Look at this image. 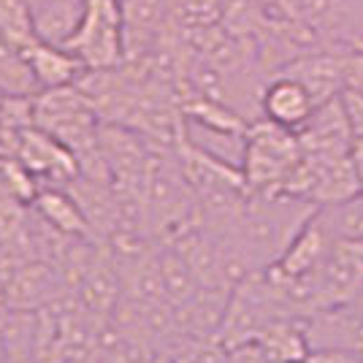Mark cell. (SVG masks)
Masks as SVG:
<instances>
[{
	"label": "cell",
	"mask_w": 363,
	"mask_h": 363,
	"mask_svg": "<svg viewBox=\"0 0 363 363\" xmlns=\"http://www.w3.org/2000/svg\"><path fill=\"white\" fill-rule=\"evenodd\" d=\"M318 209V203L301 196L255 193L247 196L233 225L225 233L214 236L225 239L236 250L250 274L269 272L282 260L293 239L301 233V228L315 217Z\"/></svg>",
	"instance_id": "1"
},
{
	"label": "cell",
	"mask_w": 363,
	"mask_h": 363,
	"mask_svg": "<svg viewBox=\"0 0 363 363\" xmlns=\"http://www.w3.org/2000/svg\"><path fill=\"white\" fill-rule=\"evenodd\" d=\"M35 125L55 136L79 157V166L90 168L104 163L101 130L104 117L79 84L41 90L35 95Z\"/></svg>",
	"instance_id": "2"
},
{
	"label": "cell",
	"mask_w": 363,
	"mask_h": 363,
	"mask_svg": "<svg viewBox=\"0 0 363 363\" xmlns=\"http://www.w3.org/2000/svg\"><path fill=\"white\" fill-rule=\"evenodd\" d=\"M301 163L298 133L279 128L269 120L250 122L244 133L242 168L247 193H285L296 166Z\"/></svg>",
	"instance_id": "3"
},
{
	"label": "cell",
	"mask_w": 363,
	"mask_h": 363,
	"mask_svg": "<svg viewBox=\"0 0 363 363\" xmlns=\"http://www.w3.org/2000/svg\"><path fill=\"white\" fill-rule=\"evenodd\" d=\"M62 46H68L87 71L122 65L128 60L122 0H87L76 30Z\"/></svg>",
	"instance_id": "4"
},
{
	"label": "cell",
	"mask_w": 363,
	"mask_h": 363,
	"mask_svg": "<svg viewBox=\"0 0 363 363\" xmlns=\"http://www.w3.org/2000/svg\"><path fill=\"white\" fill-rule=\"evenodd\" d=\"M11 157H16L28 168L41 187H68L82 171L74 152L55 136H49L46 130H41L38 125L22 130Z\"/></svg>",
	"instance_id": "5"
},
{
	"label": "cell",
	"mask_w": 363,
	"mask_h": 363,
	"mask_svg": "<svg viewBox=\"0 0 363 363\" xmlns=\"http://www.w3.org/2000/svg\"><path fill=\"white\" fill-rule=\"evenodd\" d=\"M315 108H318V101L298 79L288 74H274L263 82V90H260V117L263 120L298 133L315 114Z\"/></svg>",
	"instance_id": "6"
},
{
	"label": "cell",
	"mask_w": 363,
	"mask_h": 363,
	"mask_svg": "<svg viewBox=\"0 0 363 363\" xmlns=\"http://www.w3.org/2000/svg\"><path fill=\"white\" fill-rule=\"evenodd\" d=\"M277 74H288L298 79L312 98L320 104L333 101L342 92V46H325V49H306L298 57L285 62Z\"/></svg>",
	"instance_id": "7"
},
{
	"label": "cell",
	"mask_w": 363,
	"mask_h": 363,
	"mask_svg": "<svg viewBox=\"0 0 363 363\" xmlns=\"http://www.w3.org/2000/svg\"><path fill=\"white\" fill-rule=\"evenodd\" d=\"M298 141L301 150L312 155H347L352 147V133L339 95L315 108L309 122L298 130Z\"/></svg>",
	"instance_id": "8"
},
{
	"label": "cell",
	"mask_w": 363,
	"mask_h": 363,
	"mask_svg": "<svg viewBox=\"0 0 363 363\" xmlns=\"http://www.w3.org/2000/svg\"><path fill=\"white\" fill-rule=\"evenodd\" d=\"M25 57L30 62L33 76H35L41 90L68 87V84H76L82 76L87 74V68L82 65V60L68 46L52 44V41H44V38H38L33 46H28Z\"/></svg>",
	"instance_id": "9"
},
{
	"label": "cell",
	"mask_w": 363,
	"mask_h": 363,
	"mask_svg": "<svg viewBox=\"0 0 363 363\" xmlns=\"http://www.w3.org/2000/svg\"><path fill=\"white\" fill-rule=\"evenodd\" d=\"M33 209L46 225H52L55 230L65 233V236L98 242L90 223H87V217L82 212V206H79V201H76L68 187H41L35 201H33Z\"/></svg>",
	"instance_id": "10"
},
{
	"label": "cell",
	"mask_w": 363,
	"mask_h": 363,
	"mask_svg": "<svg viewBox=\"0 0 363 363\" xmlns=\"http://www.w3.org/2000/svg\"><path fill=\"white\" fill-rule=\"evenodd\" d=\"M333 244L336 242L328 236V230L320 225L318 217H312L301 228V233L293 239V244L288 247V252L282 255V260L277 266H272V269H277V272L285 274V277H306V274L318 272L320 263L333 250Z\"/></svg>",
	"instance_id": "11"
},
{
	"label": "cell",
	"mask_w": 363,
	"mask_h": 363,
	"mask_svg": "<svg viewBox=\"0 0 363 363\" xmlns=\"http://www.w3.org/2000/svg\"><path fill=\"white\" fill-rule=\"evenodd\" d=\"M315 217L333 242H363V193L342 203L320 206Z\"/></svg>",
	"instance_id": "12"
},
{
	"label": "cell",
	"mask_w": 363,
	"mask_h": 363,
	"mask_svg": "<svg viewBox=\"0 0 363 363\" xmlns=\"http://www.w3.org/2000/svg\"><path fill=\"white\" fill-rule=\"evenodd\" d=\"M0 92L3 95H38L41 92L25 52L3 38H0Z\"/></svg>",
	"instance_id": "13"
},
{
	"label": "cell",
	"mask_w": 363,
	"mask_h": 363,
	"mask_svg": "<svg viewBox=\"0 0 363 363\" xmlns=\"http://www.w3.org/2000/svg\"><path fill=\"white\" fill-rule=\"evenodd\" d=\"M0 38L22 52L38 41L35 16L28 0H0Z\"/></svg>",
	"instance_id": "14"
},
{
	"label": "cell",
	"mask_w": 363,
	"mask_h": 363,
	"mask_svg": "<svg viewBox=\"0 0 363 363\" xmlns=\"http://www.w3.org/2000/svg\"><path fill=\"white\" fill-rule=\"evenodd\" d=\"M342 90L363 95V44H342Z\"/></svg>",
	"instance_id": "15"
},
{
	"label": "cell",
	"mask_w": 363,
	"mask_h": 363,
	"mask_svg": "<svg viewBox=\"0 0 363 363\" xmlns=\"http://www.w3.org/2000/svg\"><path fill=\"white\" fill-rule=\"evenodd\" d=\"M339 101H342V108H345V117H347L352 141H355V138H363V95L342 90L339 92Z\"/></svg>",
	"instance_id": "16"
},
{
	"label": "cell",
	"mask_w": 363,
	"mask_h": 363,
	"mask_svg": "<svg viewBox=\"0 0 363 363\" xmlns=\"http://www.w3.org/2000/svg\"><path fill=\"white\" fill-rule=\"evenodd\" d=\"M228 363H274V361L257 342H247V345L228 347Z\"/></svg>",
	"instance_id": "17"
},
{
	"label": "cell",
	"mask_w": 363,
	"mask_h": 363,
	"mask_svg": "<svg viewBox=\"0 0 363 363\" xmlns=\"http://www.w3.org/2000/svg\"><path fill=\"white\" fill-rule=\"evenodd\" d=\"M350 160H352L355 174H358L361 187H363V138H355V141H352V147H350Z\"/></svg>",
	"instance_id": "18"
},
{
	"label": "cell",
	"mask_w": 363,
	"mask_h": 363,
	"mask_svg": "<svg viewBox=\"0 0 363 363\" xmlns=\"http://www.w3.org/2000/svg\"><path fill=\"white\" fill-rule=\"evenodd\" d=\"M9 312V301H6V290H3V282H0V320Z\"/></svg>",
	"instance_id": "19"
},
{
	"label": "cell",
	"mask_w": 363,
	"mask_h": 363,
	"mask_svg": "<svg viewBox=\"0 0 363 363\" xmlns=\"http://www.w3.org/2000/svg\"><path fill=\"white\" fill-rule=\"evenodd\" d=\"M41 3H44V0H28V6H30L33 11H35V9H38V6H41Z\"/></svg>",
	"instance_id": "20"
},
{
	"label": "cell",
	"mask_w": 363,
	"mask_h": 363,
	"mask_svg": "<svg viewBox=\"0 0 363 363\" xmlns=\"http://www.w3.org/2000/svg\"><path fill=\"white\" fill-rule=\"evenodd\" d=\"M84 363H106V361H104L101 355H95V358H90V361H84Z\"/></svg>",
	"instance_id": "21"
},
{
	"label": "cell",
	"mask_w": 363,
	"mask_h": 363,
	"mask_svg": "<svg viewBox=\"0 0 363 363\" xmlns=\"http://www.w3.org/2000/svg\"><path fill=\"white\" fill-rule=\"evenodd\" d=\"M3 98H6V95H3V92H0V106H3Z\"/></svg>",
	"instance_id": "22"
}]
</instances>
